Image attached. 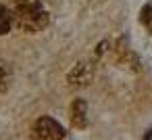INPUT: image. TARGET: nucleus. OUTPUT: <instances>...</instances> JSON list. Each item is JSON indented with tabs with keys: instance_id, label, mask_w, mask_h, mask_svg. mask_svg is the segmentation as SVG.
Instances as JSON below:
<instances>
[{
	"instance_id": "obj_1",
	"label": "nucleus",
	"mask_w": 152,
	"mask_h": 140,
	"mask_svg": "<svg viewBox=\"0 0 152 140\" xmlns=\"http://www.w3.org/2000/svg\"><path fill=\"white\" fill-rule=\"evenodd\" d=\"M13 23L25 34H36V32H42L48 25V13L38 0H29V2H23V4L15 7Z\"/></svg>"
},
{
	"instance_id": "obj_6",
	"label": "nucleus",
	"mask_w": 152,
	"mask_h": 140,
	"mask_svg": "<svg viewBox=\"0 0 152 140\" xmlns=\"http://www.w3.org/2000/svg\"><path fill=\"white\" fill-rule=\"evenodd\" d=\"M7 88V69H4V63H0V90Z\"/></svg>"
},
{
	"instance_id": "obj_3",
	"label": "nucleus",
	"mask_w": 152,
	"mask_h": 140,
	"mask_svg": "<svg viewBox=\"0 0 152 140\" xmlns=\"http://www.w3.org/2000/svg\"><path fill=\"white\" fill-rule=\"evenodd\" d=\"M92 75H94V65H92V61H79V63L71 69V73L67 75V82H69L71 86H75V88H81V86H88V84L92 82Z\"/></svg>"
},
{
	"instance_id": "obj_2",
	"label": "nucleus",
	"mask_w": 152,
	"mask_h": 140,
	"mask_svg": "<svg viewBox=\"0 0 152 140\" xmlns=\"http://www.w3.org/2000/svg\"><path fill=\"white\" fill-rule=\"evenodd\" d=\"M31 140H65V130L50 117H40L31 127Z\"/></svg>"
},
{
	"instance_id": "obj_7",
	"label": "nucleus",
	"mask_w": 152,
	"mask_h": 140,
	"mask_svg": "<svg viewBox=\"0 0 152 140\" xmlns=\"http://www.w3.org/2000/svg\"><path fill=\"white\" fill-rule=\"evenodd\" d=\"M23 2H29V0H15V4H23Z\"/></svg>"
},
{
	"instance_id": "obj_5",
	"label": "nucleus",
	"mask_w": 152,
	"mask_h": 140,
	"mask_svg": "<svg viewBox=\"0 0 152 140\" xmlns=\"http://www.w3.org/2000/svg\"><path fill=\"white\" fill-rule=\"evenodd\" d=\"M11 25H13V15H11V11H9L4 4H0V36L9 34Z\"/></svg>"
},
{
	"instance_id": "obj_4",
	"label": "nucleus",
	"mask_w": 152,
	"mask_h": 140,
	"mask_svg": "<svg viewBox=\"0 0 152 140\" xmlns=\"http://www.w3.org/2000/svg\"><path fill=\"white\" fill-rule=\"evenodd\" d=\"M88 105H86V100H81V98H77L73 105H71V123L75 125V127H86V123H88Z\"/></svg>"
}]
</instances>
